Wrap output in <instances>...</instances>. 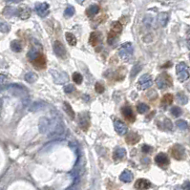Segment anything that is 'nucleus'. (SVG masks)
Segmentation results:
<instances>
[{
    "label": "nucleus",
    "mask_w": 190,
    "mask_h": 190,
    "mask_svg": "<svg viewBox=\"0 0 190 190\" xmlns=\"http://www.w3.org/2000/svg\"><path fill=\"white\" fill-rule=\"evenodd\" d=\"M99 10L100 9L99 5H96V4L91 5V6H89L86 10V16L88 17H93L99 13Z\"/></svg>",
    "instance_id": "19"
},
{
    "label": "nucleus",
    "mask_w": 190,
    "mask_h": 190,
    "mask_svg": "<svg viewBox=\"0 0 190 190\" xmlns=\"http://www.w3.org/2000/svg\"><path fill=\"white\" fill-rule=\"evenodd\" d=\"M172 127H173V125H172L171 120H170L169 119H165L164 121H163V128L165 130H171Z\"/></svg>",
    "instance_id": "41"
},
{
    "label": "nucleus",
    "mask_w": 190,
    "mask_h": 190,
    "mask_svg": "<svg viewBox=\"0 0 190 190\" xmlns=\"http://www.w3.org/2000/svg\"><path fill=\"white\" fill-rule=\"evenodd\" d=\"M73 80H74V82L76 84H81L82 81H83V76H82L79 73L76 72L73 74Z\"/></svg>",
    "instance_id": "33"
},
{
    "label": "nucleus",
    "mask_w": 190,
    "mask_h": 190,
    "mask_svg": "<svg viewBox=\"0 0 190 190\" xmlns=\"http://www.w3.org/2000/svg\"><path fill=\"white\" fill-rule=\"evenodd\" d=\"M50 127V119L46 118H42L39 120V131L42 134H47Z\"/></svg>",
    "instance_id": "15"
},
{
    "label": "nucleus",
    "mask_w": 190,
    "mask_h": 190,
    "mask_svg": "<svg viewBox=\"0 0 190 190\" xmlns=\"http://www.w3.org/2000/svg\"><path fill=\"white\" fill-rule=\"evenodd\" d=\"M172 157L177 160H183L186 159V149L181 144H175L171 150Z\"/></svg>",
    "instance_id": "6"
},
{
    "label": "nucleus",
    "mask_w": 190,
    "mask_h": 190,
    "mask_svg": "<svg viewBox=\"0 0 190 190\" xmlns=\"http://www.w3.org/2000/svg\"><path fill=\"white\" fill-rule=\"evenodd\" d=\"M33 63V65L37 68H44L46 65V59H45V56L40 53L39 56H38L35 60L32 61Z\"/></svg>",
    "instance_id": "21"
},
{
    "label": "nucleus",
    "mask_w": 190,
    "mask_h": 190,
    "mask_svg": "<svg viewBox=\"0 0 190 190\" xmlns=\"http://www.w3.org/2000/svg\"><path fill=\"white\" fill-rule=\"evenodd\" d=\"M6 2H10V3H19L21 2L22 0H5Z\"/></svg>",
    "instance_id": "44"
},
{
    "label": "nucleus",
    "mask_w": 190,
    "mask_h": 190,
    "mask_svg": "<svg viewBox=\"0 0 190 190\" xmlns=\"http://www.w3.org/2000/svg\"><path fill=\"white\" fill-rule=\"evenodd\" d=\"M176 74L178 76V79L180 81H186L189 77V67L186 65V63L180 62L176 66Z\"/></svg>",
    "instance_id": "3"
},
{
    "label": "nucleus",
    "mask_w": 190,
    "mask_h": 190,
    "mask_svg": "<svg viewBox=\"0 0 190 190\" xmlns=\"http://www.w3.org/2000/svg\"><path fill=\"white\" fill-rule=\"evenodd\" d=\"M177 99H178V101L181 104H186L187 103V100H188L187 96L184 95V94H183V93H179L177 95Z\"/></svg>",
    "instance_id": "37"
},
{
    "label": "nucleus",
    "mask_w": 190,
    "mask_h": 190,
    "mask_svg": "<svg viewBox=\"0 0 190 190\" xmlns=\"http://www.w3.org/2000/svg\"><path fill=\"white\" fill-rule=\"evenodd\" d=\"M79 126L83 131L88 130L90 126V117L88 113H80L79 115Z\"/></svg>",
    "instance_id": "8"
},
{
    "label": "nucleus",
    "mask_w": 190,
    "mask_h": 190,
    "mask_svg": "<svg viewBox=\"0 0 190 190\" xmlns=\"http://www.w3.org/2000/svg\"><path fill=\"white\" fill-rule=\"evenodd\" d=\"M39 55H40L39 50H38V49H37L36 47H33V48L31 49V50L29 51L27 56H28L29 60H30V61H33Z\"/></svg>",
    "instance_id": "23"
},
{
    "label": "nucleus",
    "mask_w": 190,
    "mask_h": 190,
    "mask_svg": "<svg viewBox=\"0 0 190 190\" xmlns=\"http://www.w3.org/2000/svg\"><path fill=\"white\" fill-rule=\"evenodd\" d=\"M156 84H157L158 88L160 90H164L168 88L172 85V79L167 73H162V75H160L157 79H156Z\"/></svg>",
    "instance_id": "2"
},
{
    "label": "nucleus",
    "mask_w": 190,
    "mask_h": 190,
    "mask_svg": "<svg viewBox=\"0 0 190 190\" xmlns=\"http://www.w3.org/2000/svg\"><path fill=\"white\" fill-rule=\"evenodd\" d=\"M89 42L93 47H96L101 42V33L99 32H93L90 35Z\"/></svg>",
    "instance_id": "13"
},
{
    "label": "nucleus",
    "mask_w": 190,
    "mask_h": 190,
    "mask_svg": "<svg viewBox=\"0 0 190 190\" xmlns=\"http://www.w3.org/2000/svg\"><path fill=\"white\" fill-rule=\"evenodd\" d=\"M17 14L21 19H23V20L24 19H28L31 16V9L27 6L20 7L17 10Z\"/></svg>",
    "instance_id": "14"
},
{
    "label": "nucleus",
    "mask_w": 190,
    "mask_h": 190,
    "mask_svg": "<svg viewBox=\"0 0 190 190\" xmlns=\"http://www.w3.org/2000/svg\"><path fill=\"white\" fill-rule=\"evenodd\" d=\"M119 180L123 183H131V181L133 180V174L130 170H124V171L120 174Z\"/></svg>",
    "instance_id": "20"
},
{
    "label": "nucleus",
    "mask_w": 190,
    "mask_h": 190,
    "mask_svg": "<svg viewBox=\"0 0 190 190\" xmlns=\"http://www.w3.org/2000/svg\"><path fill=\"white\" fill-rule=\"evenodd\" d=\"M76 1L77 3H79V4H83L85 0H76Z\"/></svg>",
    "instance_id": "47"
},
{
    "label": "nucleus",
    "mask_w": 190,
    "mask_h": 190,
    "mask_svg": "<svg viewBox=\"0 0 190 190\" xmlns=\"http://www.w3.org/2000/svg\"><path fill=\"white\" fill-rule=\"evenodd\" d=\"M126 142H127L128 144H131V145H134L136 143H138L140 142V136L135 133V132H130L127 137H126Z\"/></svg>",
    "instance_id": "18"
},
{
    "label": "nucleus",
    "mask_w": 190,
    "mask_h": 190,
    "mask_svg": "<svg viewBox=\"0 0 190 190\" xmlns=\"http://www.w3.org/2000/svg\"><path fill=\"white\" fill-rule=\"evenodd\" d=\"M142 151L144 154H149V153H151L153 151V148L151 147V146H149V145L144 144V145H142Z\"/></svg>",
    "instance_id": "43"
},
{
    "label": "nucleus",
    "mask_w": 190,
    "mask_h": 190,
    "mask_svg": "<svg viewBox=\"0 0 190 190\" xmlns=\"http://www.w3.org/2000/svg\"><path fill=\"white\" fill-rule=\"evenodd\" d=\"M75 14V8L73 6H69L67 7L66 10L64 11V16L66 18H69V17H72Z\"/></svg>",
    "instance_id": "36"
},
{
    "label": "nucleus",
    "mask_w": 190,
    "mask_h": 190,
    "mask_svg": "<svg viewBox=\"0 0 190 190\" xmlns=\"http://www.w3.org/2000/svg\"><path fill=\"white\" fill-rule=\"evenodd\" d=\"M169 162H170V160H169L168 156L165 153H159L155 157V163L160 167L167 166V165L169 164Z\"/></svg>",
    "instance_id": "10"
},
{
    "label": "nucleus",
    "mask_w": 190,
    "mask_h": 190,
    "mask_svg": "<svg viewBox=\"0 0 190 190\" xmlns=\"http://www.w3.org/2000/svg\"><path fill=\"white\" fill-rule=\"evenodd\" d=\"M49 4L46 2H42V3H36L35 6V10L36 13L40 17H45L48 16L49 13Z\"/></svg>",
    "instance_id": "9"
},
{
    "label": "nucleus",
    "mask_w": 190,
    "mask_h": 190,
    "mask_svg": "<svg viewBox=\"0 0 190 190\" xmlns=\"http://www.w3.org/2000/svg\"><path fill=\"white\" fill-rule=\"evenodd\" d=\"M149 110V106L145 103H140L137 106V111L140 114H145Z\"/></svg>",
    "instance_id": "32"
},
{
    "label": "nucleus",
    "mask_w": 190,
    "mask_h": 190,
    "mask_svg": "<svg viewBox=\"0 0 190 190\" xmlns=\"http://www.w3.org/2000/svg\"><path fill=\"white\" fill-rule=\"evenodd\" d=\"M173 96L171 94H165L162 99V104L163 106H168L173 102Z\"/></svg>",
    "instance_id": "29"
},
{
    "label": "nucleus",
    "mask_w": 190,
    "mask_h": 190,
    "mask_svg": "<svg viewBox=\"0 0 190 190\" xmlns=\"http://www.w3.org/2000/svg\"><path fill=\"white\" fill-rule=\"evenodd\" d=\"M168 20H169V14H168L167 13H162L159 14V16H158V21H159V23H160V26L165 27V26L167 25Z\"/></svg>",
    "instance_id": "22"
},
{
    "label": "nucleus",
    "mask_w": 190,
    "mask_h": 190,
    "mask_svg": "<svg viewBox=\"0 0 190 190\" xmlns=\"http://www.w3.org/2000/svg\"><path fill=\"white\" fill-rule=\"evenodd\" d=\"M63 106H64V111L67 113V115L69 116L72 119H75L76 114H75L74 110H73V108L71 107V105L68 103V102H64V103H63Z\"/></svg>",
    "instance_id": "26"
},
{
    "label": "nucleus",
    "mask_w": 190,
    "mask_h": 190,
    "mask_svg": "<svg viewBox=\"0 0 190 190\" xmlns=\"http://www.w3.org/2000/svg\"><path fill=\"white\" fill-rule=\"evenodd\" d=\"M184 184H186V186H183V188H186V189H188V188H189V182H186V183H184Z\"/></svg>",
    "instance_id": "46"
},
{
    "label": "nucleus",
    "mask_w": 190,
    "mask_h": 190,
    "mask_svg": "<svg viewBox=\"0 0 190 190\" xmlns=\"http://www.w3.org/2000/svg\"><path fill=\"white\" fill-rule=\"evenodd\" d=\"M126 155V150L124 148H121V147H119L117 148L114 153H113V160H116V162H119V160H122Z\"/></svg>",
    "instance_id": "17"
},
{
    "label": "nucleus",
    "mask_w": 190,
    "mask_h": 190,
    "mask_svg": "<svg viewBox=\"0 0 190 190\" xmlns=\"http://www.w3.org/2000/svg\"><path fill=\"white\" fill-rule=\"evenodd\" d=\"M170 113H171V115L173 116V117H180L182 114H183V111H182V109L180 108V107H178V106H174V107H172L171 108V110H170Z\"/></svg>",
    "instance_id": "35"
},
{
    "label": "nucleus",
    "mask_w": 190,
    "mask_h": 190,
    "mask_svg": "<svg viewBox=\"0 0 190 190\" xmlns=\"http://www.w3.org/2000/svg\"><path fill=\"white\" fill-rule=\"evenodd\" d=\"M122 31V25H121V23L119 21H115L112 23V26H111V32H113L117 35H119Z\"/></svg>",
    "instance_id": "24"
},
{
    "label": "nucleus",
    "mask_w": 190,
    "mask_h": 190,
    "mask_svg": "<svg viewBox=\"0 0 190 190\" xmlns=\"http://www.w3.org/2000/svg\"><path fill=\"white\" fill-rule=\"evenodd\" d=\"M151 186V183L146 179H139L135 183V188L137 189H148Z\"/></svg>",
    "instance_id": "16"
},
{
    "label": "nucleus",
    "mask_w": 190,
    "mask_h": 190,
    "mask_svg": "<svg viewBox=\"0 0 190 190\" xmlns=\"http://www.w3.org/2000/svg\"><path fill=\"white\" fill-rule=\"evenodd\" d=\"M37 77L38 76H37V75L36 74V73L29 72L25 75V80L27 82H29V83H33V82H36L37 80Z\"/></svg>",
    "instance_id": "28"
},
{
    "label": "nucleus",
    "mask_w": 190,
    "mask_h": 190,
    "mask_svg": "<svg viewBox=\"0 0 190 190\" xmlns=\"http://www.w3.org/2000/svg\"><path fill=\"white\" fill-rule=\"evenodd\" d=\"M65 37H66V40H67L69 45H71V46H76V37L73 35L72 33H69V32L66 33Z\"/></svg>",
    "instance_id": "27"
},
{
    "label": "nucleus",
    "mask_w": 190,
    "mask_h": 190,
    "mask_svg": "<svg viewBox=\"0 0 190 190\" xmlns=\"http://www.w3.org/2000/svg\"><path fill=\"white\" fill-rule=\"evenodd\" d=\"M4 80H6V76L0 74V82H3Z\"/></svg>",
    "instance_id": "45"
},
{
    "label": "nucleus",
    "mask_w": 190,
    "mask_h": 190,
    "mask_svg": "<svg viewBox=\"0 0 190 190\" xmlns=\"http://www.w3.org/2000/svg\"><path fill=\"white\" fill-rule=\"evenodd\" d=\"M117 33H113V32H110L108 33V36H107V42H108L109 45H113L114 43L116 42V39H117Z\"/></svg>",
    "instance_id": "34"
},
{
    "label": "nucleus",
    "mask_w": 190,
    "mask_h": 190,
    "mask_svg": "<svg viewBox=\"0 0 190 190\" xmlns=\"http://www.w3.org/2000/svg\"><path fill=\"white\" fill-rule=\"evenodd\" d=\"M11 49L16 53H19L22 51V43L20 40H13L11 43Z\"/></svg>",
    "instance_id": "25"
},
{
    "label": "nucleus",
    "mask_w": 190,
    "mask_h": 190,
    "mask_svg": "<svg viewBox=\"0 0 190 190\" xmlns=\"http://www.w3.org/2000/svg\"><path fill=\"white\" fill-rule=\"evenodd\" d=\"M176 124H177V127L180 130L184 131V130H186L188 128V124H187L186 121H184V120H178L176 122Z\"/></svg>",
    "instance_id": "38"
},
{
    "label": "nucleus",
    "mask_w": 190,
    "mask_h": 190,
    "mask_svg": "<svg viewBox=\"0 0 190 190\" xmlns=\"http://www.w3.org/2000/svg\"><path fill=\"white\" fill-rule=\"evenodd\" d=\"M10 30H11V27H10V25H8L7 23L0 22V32H2V33H8Z\"/></svg>",
    "instance_id": "39"
},
{
    "label": "nucleus",
    "mask_w": 190,
    "mask_h": 190,
    "mask_svg": "<svg viewBox=\"0 0 190 190\" xmlns=\"http://www.w3.org/2000/svg\"><path fill=\"white\" fill-rule=\"evenodd\" d=\"M119 55L123 61H129L131 56H133V45L130 42L124 43L119 48Z\"/></svg>",
    "instance_id": "1"
},
{
    "label": "nucleus",
    "mask_w": 190,
    "mask_h": 190,
    "mask_svg": "<svg viewBox=\"0 0 190 190\" xmlns=\"http://www.w3.org/2000/svg\"><path fill=\"white\" fill-rule=\"evenodd\" d=\"M114 127H115V130H116V132L118 133L119 135H125L126 133H127V131H128V128H127V126H126L122 121L121 120H119V119H117L115 120V122H114Z\"/></svg>",
    "instance_id": "12"
},
{
    "label": "nucleus",
    "mask_w": 190,
    "mask_h": 190,
    "mask_svg": "<svg viewBox=\"0 0 190 190\" xmlns=\"http://www.w3.org/2000/svg\"><path fill=\"white\" fill-rule=\"evenodd\" d=\"M95 90H96V92L97 94H102L104 92L105 88L101 83H99V82H96V85H95Z\"/></svg>",
    "instance_id": "40"
},
{
    "label": "nucleus",
    "mask_w": 190,
    "mask_h": 190,
    "mask_svg": "<svg viewBox=\"0 0 190 190\" xmlns=\"http://www.w3.org/2000/svg\"><path fill=\"white\" fill-rule=\"evenodd\" d=\"M120 112H121V114L124 116V118L127 119L128 121H130V122H134V121H135V119H136L135 115H134L133 111H132V109H131L130 106L121 107Z\"/></svg>",
    "instance_id": "11"
},
{
    "label": "nucleus",
    "mask_w": 190,
    "mask_h": 190,
    "mask_svg": "<svg viewBox=\"0 0 190 190\" xmlns=\"http://www.w3.org/2000/svg\"><path fill=\"white\" fill-rule=\"evenodd\" d=\"M142 65H140V64L135 65L132 68V70H131V73H130V77H131V79H134V77L139 74V72L142 70Z\"/></svg>",
    "instance_id": "31"
},
{
    "label": "nucleus",
    "mask_w": 190,
    "mask_h": 190,
    "mask_svg": "<svg viewBox=\"0 0 190 190\" xmlns=\"http://www.w3.org/2000/svg\"><path fill=\"white\" fill-rule=\"evenodd\" d=\"M63 90H64V92L66 94H71L72 92L75 91V86L73 84H68V85H65L64 88H63Z\"/></svg>",
    "instance_id": "42"
},
{
    "label": "nucleus",
    "mask_w": 190,
    "mask_h": 190,
    "mask_svg": "<svg viewBox=\"0 0 190 190\" xmlns=\"http://www.w3.org/2000/svg\"><path fill=\"white\" fill-rule=\"evenodd\" d=\"M3 14L7 16L8 17H11V16H14V14H17V10H16L13 7H6L3 12Z\"/></svg>",
    "instance_id": "30"
},
{
    "label": "nucleus",
    "mask_w": 190,
    "mask_h": 190,
    "mask_svg": "<svg viewBox=\"0 0 190 190\" xmlns=\"http://www.w3.org/2000/svg\"><path fill=\"white\" fill-rule=\"evenodd\" d=\"M153 85V79L150 75H143L138 80V88L140 90H146Z\"/></svg>",
    "instance_id": "5"
},
{
    "label": "nucleus",
    "mask_w": 190,
    "mask_h": 190,
    "mask_svg": "<svg viewBox=\"0 0 190 190\" xmlns=\"http://www.w3.org/2000/svg\"><path fill=\"white\" fill-rule=\"evenodd\" d=\"M50 73L53 77V81L56 84H64L65 82L69 80V76L65 72H60L56 69H52L50 70Z\"/></svg>",
    "instance_id": "4"
},
{
    "label": "nucleus",
    "mask_w": 190,
    "mask_h": 190,
    "mask_svg": "<svg viewBox=\"0 0 190 190\" xmlns=\"http://www.w3.org/2000/svg\"><path fill=\"white\" fill-rule=\"evenodd\" d=\"M53 52L56 55V56L60 57V58H65L67 56V51L64 47V45L62 44L60 41L56 40L53 44Z\"/></svg>",
    "instance_id": "7"
}]
</instances>
